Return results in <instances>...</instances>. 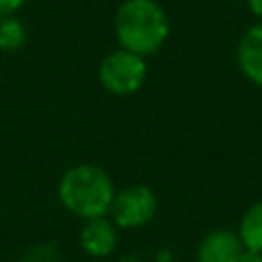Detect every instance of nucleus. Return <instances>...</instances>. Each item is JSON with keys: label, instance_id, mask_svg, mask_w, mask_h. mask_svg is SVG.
Here are the masks:
<instances>
[{"label": "nucleus", "instance_id": "obj_1", "mask_svg": "<svg viewBox=\"0 0 262 262\" xmlns=\"http://www.w3.org/2000/svg\"><path fill=\"white\" fill-rule=\"evenodd\" d=\"M121 49L141 57L158 53L170 37V18L158 0H123L113 18Z\"/></svg>", "mask_w": 262, "mask_h": 262}, {"label": "nucleus", "instance_id": "obj_2", "mask_svg": "<svg viewBox=\"0 0 262 262\" xmlns=\"http://www.w3.org/2000/svg\"><path fill=\"white\" fill-rule=\"evenodd\" d=\"M117 194L111 174L96 164H74L57 182L61 207L80 219L106 217Z\"/></svg>", "mask_w": 262, "mask_h": 262}, {"label": "nucleus", "instance_id": "obj_3", "mask_svg": "<svg viewBox=\"0 0 262 262\" xmlns=\"http://www.w3.org/2000/svg\"><path fill=\"white\" fill-rule=\"evenodd\" d=\"M147 80V61L145 57L131 53L127 49H115L106 53L98 66L100 86L115 96L135 94Z\"/></svg>", "mask_w": 262, "mask_h": 262}, {"label": "nucleus", "instance_id": "obj_4", "mask_svg": "<svg viewBox=\"0 0 262 262\" xmlns=\"http://www.w3.org/2000/svg\"><path fill=\"white\" fill-rule=\"evenodd\" d=\"M158 213V196L147 184H131L117 190L108 209L111 221L119 229H139Z\"/></svg>", "mask_w": 262, "mask_h": 262}, {"label": "nucleus", "instance_id": "obj_5", "mask_svg": "<svg viewBox=\"0 0 262 262\" xmlns=\"http://www.w3.org/2000/svg\"><path fill=\"white\" fill-rule=\"evenodd\" d=\"M119 227L111 217H92L86 219L80 229V246L92 258H106L115 252L119 242Z\"/></svg>", "mask_w": 262, "mask_h": 262}, {"label": "nucleus", "instance_id": "obj_6", "mask_svg": "<svg viewBox=\"0 0 262 262\" xmlns=\"http://www.w3.org/2000/svg\"><path fill=\"white\" fill-rule=\"evenodd\" d=\"M244 250L237 231L213 229L199 242L196 262H237Z\"/></svg>", "mask_w": 262, "mask_h": 262}, {"label": "nucleus", "instance_id": "obj_7", "mask_svg": "<svg viewBox=\"0 0 262 262\" xmlns=\"http://www.w3.org/2000/svg\"><path fill=\"white\" fill-rule=\"evenodd\" d=\"M235 61L239 72L252 84L262 88V20L242 35L235 49Z\"/></svg>", "mask_w": 262, "mask_h": 262}, {"label": "nucleus", "instance_id": "obj_8", "mask_svg": "<svg viewBox=\"0 0 262 262\" xmlns=\"http://www.w3.org/2000/svg\"><path fill=\"white\" fill-rule=\"evenodd\" d=\"M237 235L246 250L262 252V201L254 203L242 217Z\"/></svg>", "mask_w": 262, "mask_h": 262}, {"label": "nucleus", "instance_id": "obj_9", "mask_svg": "<svg viewBox=\"0 0 262 262\" xmlns=\"http://www.w3.org/2000/svg\"><path fill=\"white\" fill-rule=\"evenodd\" d=\"M27 27L23 20L16 16H6L0 18V51L4 53H14L25 47L27 43Z\"/></svg>", "mask_w": 262, "mask_h": 262}, {"label": "nucleus", "instance_id": "obj_10", "mask_svg": "<svg viewBox=\"0 0 262 262\" xmlns=\"http://www.w3.org/2000/svg\"><path fill=\"white\" fill-rule=\"evenodd\" d=\"M29 0H0V18L14 16Z\"/></svg>", "mask_w": 262, "mask_h": 262}, {"label": "nucleus", "instance_id": "obj_11", "mask_svg": "<svg viewBox=\"0 0 262 262\" xmlns=\"http://www.w3.org/2000/svg\"><path fill=\"white\" fill-rule=\"evenodd\" d=\"M237 262H262V252H254V250H244Z\"/></svg>", "mask_w": 262, "mask_h": 262}, {"label": "nucleus", "instance_id": "obj_12", "mask_svg": "<svg viewBox=\"0 0 262 262\" xmlns=\"http://www.w3.org/2000/svg\"><path fill=\"white\" fill-rule=\"evenodd\" d=\"M246 2H248V8H250V12L262 20V0H246Z\"/></svg>", "mask_w": 262, "mask_h": 262}]
</instances>
